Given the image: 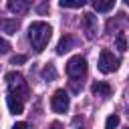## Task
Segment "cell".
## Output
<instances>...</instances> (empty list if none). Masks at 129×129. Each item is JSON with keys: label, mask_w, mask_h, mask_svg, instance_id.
<instances>
[{"label": "cell", "mask_w": 129, "mask_h": 129, "mask_svg": "<svg viewBox=\"0 0 129 129\" xmlns=\"http://www.w3.org/2000/svg\"><path fill=\"white\" fill-rule=\"evenodd\" d=\"M119 121H121V119H119V115H115V113H113V115H109V117H107V121H105V129H117V127H119Z\"/></svg>", "instance_id": "obj_14"}, {"label": "cell", "mask_w": 129, "mask_h": 129, "mask_svg": "<svg viewBox=\"0 0 129 129\" xmlns=\"http://www.w3.org/2000/svg\"><path fill=\"white\" fill-rule=\"evenodd\" d=\"M58 6L60 8H83L85 6V0H60Z\"/></svg>", "instance_id": "obj_13"}, {"label": "cell", "mask_w": 129, "mask_h": 129, "mask_svg": "<svg viewBox=\"0 0 129 129\" xmlns=\"http://www.w3.org/2000/svg\"><path fill=\"white\" fill-rule=\"evenodd\" d=\"M18 30V20L14 18V20H2V32H6V34H14Z\"/></svg>", "instance_id": "obj_11"}, {"label": "cell", "mask_w": 129, "mask_h": 129, "mask_svg": "<svg viewBox=\"0 0 129 129\" xmlns=\"http://www.w3.org/2000/svg\"><path fill=\"white\" fill-rule=\"evenodd\" d=\"M48 129H62V125L58 123V121H54V123H50V127Z\"/></svg>", "instance_id": "obj_20"}, {"label": "cell", "mask_w": 129, "mask_h": 129, "mask_svg": "<svg viewBox=\"0 0 129 129\" xmlns=\"http://www.w3.org/2000/svg\"><path fill=\"white\" fill-rule=\"evenodd\" d=\"M24 60H26V56H24V54H14V56L10 58V62H12V64H20V62H24Z\"/></svg>", "instance_id": "obj_17"}, {"label": "cell", "mask_w": 129, "mask_h": 129, "mask_svg": "<svg viewBox=\"0 0 129 129\" xmlns=\"http://www.w3.org/2000/svg\"><path fill=\"white\" fill-rule=\"evenodd\" d=\"M117 48H119L121 52H125V50H127V40H125V36H123V34H119V36H117Z\"/></svg>", "instance_id": "obj_16"}, {"label": "cell", "mask_w": 129, "mask_h": 129, "mask_svg": "<svg viewBox=\"0 0 129 129\" xmlns=\"http://www.w3.org/2000/svg\"><path fill=\"white\" fill-rule=\"evenodd\" d=\"M71 44H73V38H71V36H62L60 42H58V46H56V52H58V54H64V52L71 48Z\"/></svg>", "instance_id": "obj_12"}, {"label": "cell", "mask_w": 129, "mask_h": 129, "mask_svg": "<svg viewBox=\"0 0 129 129\" xmlns=\"http://www.w3.org/2000/svg\"><path fill=\"white\" fill-rule=\"evenodd\" d=\"M0 46H2V48H0L2 52H8V42H6L4 38H2V42H0Z\"/></svg>", "instance_id": "obj_19"}, {"label": "cell", "mask_w": 129, "mask_h": 129, "mask_svg": "<svg viewBox=\"0 0 129 129\" xmlns=\"http://www.w3.org/2000/svg\"><path fill=\"white\" fill-rule=\"evenodd\" d=\"M12 129H28V125L20 121V123H14V125H12Z\"/></svg>", "instance_id": "obj_18"}, {"label": "cell", "mask_w": 129, "mask_h": 129, "mask_svg": "<svg viewBox=\"0 0 129 129\" xmlns=\"http://www.w3.org/2000/svg\"><path fill=\"white\" fill-rule=\"evenodd\" d=\"M125 4H127V6H129V0H125Z\"/></svg>", "instance_id": "obj_21"}, {"label": "cell", "mask_w": 129, "mask_h": 129, "mask_svg": "<svg viewBox=\"0 0 129 129\" xmlns=\"http://www.w3.org/2000/svg\"><path fill=\"white\" fill-rule=\"evenodd\" d=\"M6 105H8V109H10V113H14V115H18V113H22V109H24V105H22V101L16 97V95H6Z\"/></svg>", "instance_id": "obj_7"}, {"label": "cell", "mask_w": 129, "mask_h": 129, "mask_svg": "<svg viewBox=\"0 0 129 129\" xmlns=\"http://www.w3.org/2000/svg\"><path fill=\"white\" fill-rule=\"evenodd\" d=\"M8 10L10 12H14V14H22V12H26L28 10V2H20V0H10L8 2Z\"/></svg>", "instance_id": "obj_10"}, {"label": "cell", "mask_w": 129, "mask_h": 129, "mask_svg": "<svg viewBox=\"0 0 129 129\" xmlns=\"http://www.w3.org/2000/svg\"><path fill=\"white\" fill-rule=\"evenodd\" d=\"M97 67H99V71H101V73H105V75L115 73V71L119 69V58H117L111 50H101Z\"/></svg>", "instance_id": "obj_4"}, {"label": "cell", "mask_w": 129, "mask_h": 129, "mask_svg": "<svg viewBox=\"0 0 129 129\" xmlns=\"http://www.w3.org/2000/svg\"><path fill=\"white\" fill-rule=\"evenodd\" d=\"M42 77H44V79H50V81L56 79V71H54V67H52V64L44 67V69H42Z\"/></svg>", "instance_id": "obj_15"}, {"label": "cell", "mask_w": 129, "mask_h": 129, "mask_svg": "<svg viewBox=\"0 0 129 129\" xmlns=\"http://www.w3.org/2000/svg\"><path fill=\"white\" fill-rule=\"evenodd\" d=\"M50 36H52V28H50V24H46L42 20H36V22H32L28 26V40H30V44H32V48L36 52L44 50Z\"/></svg>", "instance_id": "obj_1"}, {"label": "cell", "mask_w": 129, "mask_h": 129, "mask_svg": "<svg viewBox=\"0 0 129 129\" xmlns=\"http://www.w3.org/2000/svg\"><path fill=\"white\" fill-rule=\"evenodd\" d=\"M83 28H85L87 38H95V36H97V32H99V22H97V16H95V14H91V12L83 14Z\"/></svg>", "instance_id": "obj_6"}, {"label": "cell", "mask_w": 129, "mask_h": 129, "mask_svg": "<svg viewBox=\"0 0 129 129\" xmlns=\"http://www.w3.org/2000/svg\"><path fill=\"white\" fill-rule=\"evenodd\" d=\"M6 85H8V93L10 95H16L18 99L20 97H24L26 95V81H24V77L20 75V73H6Z\"/></svg>", "instance_id": "obj_3"}, {"label": "cell", "mask_w": 129, "mask_h": 129, "mask_svg": "<svg viewBox=\"0 0 129 129\" xmlns=\"http://www.w3.org/2000/svg\"><path fill=\"white\" fill-rule=\"evenodd\" d=\"M69 105H71V101H69L67 91H64V89L54 91V95H52V99H50L52 111H54V113H67V111H69Z\"/></svg>", "instance_id": "obj_5"}, {"label": "cell", "mask_w": 129, "mask_h": 129, "mask_svg": "<svg viewBox=\"0 0 129 129\" xmlns=\"http://www.w3.org/2000/svg\"><path fill=\"white\" fill-rule=\"evenodd\" d=\"M67 75L71 77V87H73V91H79V89H81V87H79V81L87 75V60H85V56L77 54V56L69 58V62H67ZM81 83H83V81H81Z\"/></svg>", "instance_id": "obj_2"}, {"label": "cell", "mask_w": 129, "mask_h": 129, "mask_svg": "<svg viewBox=\"0 0 129 129\" xmlns=\"http://www.w3.org/2000/svg\"><path fill=\"white\" fill-rule=\"evenodd\" d=\"M93 8L97 12H107V10L115 8V0H95L93 2Z\"/></svg>", "instance_id": "obj_9"}, {"label": "cell", "mask_w": 129, "mask_h": 129, "mask_svg": "<svg viewBox=\"0 0 129 129\" xmlns=\"http://www.w3.org/2000/svg\"><path fill=\"white\" fill-rule=\"evenodd\" d=\"M91 91H93V95H97V97H109V95H111V87H109L107 83H95V85L91 87Z\"/></svg>", "instance_id": "obj_8"}]
</instances>
